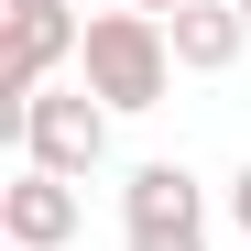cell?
Returning <instances> with one entry per match:
<instances>
[{"mask_svg":"<svg viewBox=\"0 0 251 251\" xmlns=\"http://www.w3.org/2000/svg\"><path fill=\"white\" fill-rule=\"evenodd\" d=\"M120 11H142V22H175V11H197V0H120Z\"/></svg>","mask_w":251,"mask_h":251,"instance_id":"ba28073f","label":"cell"},{"mask_svg":"<svg viewBox=\"0 0 251 251\" xmlns=\"http://www.w3.org/2000/svg\"><path fill=\"white\" fill-rule=\"evenodd\" d=\"M76 88H88L109 120L164 109V88H175V44H164V22H142V11H88V44H76Z\"/></svg>","mask_w":251,"mask_h":251,"instance_id":"6da1fadb","label":"cell"},{"mask_svg":"<svg viewBox=\"0 0 251 251\" xmlns=\"http://www.w3.org/2000/svg\"><path fill=\"white\" fill-rule=\"evenodd\" d=\"M120 251H207V186L186 164H131V186H120Z\"/></svg>","mask_w":251,"mask_h":251,"instance_id":"3957f363","label":"cell"},{"mask_svg":"<svg viewBox=\"0 0 251 251\" xmlns=\"http://www.w3.org/2000/svg\"><path fill=\"white\" fill-rule=\"evenodd\" d=\"M76 229H88V197H76L66 175H33L22 164V175L0 186V240L11 251H66Z\"/></svg>","mask_w":251,"mask_h":251,"instance_id":"5b68a950","label":"cell"},{"mask_svg":"<svg viewBox=\"0 0 251 251\" xmlns=\"http://www.w3.org/2000/svg\"><path fill=\"white\" fill-rule=\"evenodd\" d=\"M229 229L251 240V164H240V175H229Z\"/></svg>","mask_w":251,"mask_h":251,"instance_id":"52a82bcc","label":"cell"},{"mask_svg":"<svg viewBox=\"0 0 251 251\" xmlns=\"http://www.w3.org/2000/svg\"><path fill=\"white\" fill-rule=\"evenodd\" d=\"M76 44H88L76 11H11V44H0V120H11L22 99H44L55 66H76Z\"/></svg>","mask_w":251,"mask_h":251,"instance_id":"277c9868","label":"cell"},{"mask_svg":"<svg viewBox=\"0 0 251 251\" xmlns=\"http://www.w3.org/2000/svg\"><path fill=\"white\" fill-rule=\"evenodd\" d=\"M240 22H251V0H240Z\"/></svg>","mask_w":251,"mask_h":251,"instance_id":"30bf717a","label":"cell"},{"mask_svg":"<svg viewBox=\"0 0 251 251\" xmlns=\"http://www.w3.org/2000/svg\"><path fill=\"white\" fill-rule=\"evenodd\" d=\"M164 44H175V76H229L251 55V22H240V0H197L164 22Z\"/></svg>","mask_w":251,"mask_h":251,"instance_id":"8992f818","label":"cell"},{"mask_svg":"<svg viewBox=\"0 0 251 251\" xmlns=\"http://www.w3.org/2000/svg\"><path fill=\"white\" fill-rule=\"evenodd\" d=\"M11 11H66V0H11Z\"/></svg>","mask_w":251,"mask_h":251,"instance_id":"9c48e42d","label":"cell"},{"mask_svg":"<svg viewBox=\"0 0 251 251\" xmlns=\"http://www.w3.org/2000/svg\"><path fill=\"white\" fill-rule=\"evenodd\" d=\"M11 142L33 175H66V186H88L99 164H109V109L88 88H44V99H22L11 109Z\"/></svg>","mask_w":251,"mask_h":251,"instance_id":"7a4b0ae2","label":"cell"}]
</instances>
